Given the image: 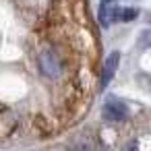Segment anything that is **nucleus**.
I'll use <instances>...</instances> for the list:
<instances>
[{"label":"nucleus","mask_w":151,"mask_h":151,"mask_svg":"<svg viewBox=\"0 0 151 151\" xmlns=\"http://www.w3.org/2000/svg\"><path fill=\"white\" fill-rule=\"evenodd\" d=\"M104 118L108 122H122L128 118V108L116 97H108L104 104Z\"/></svg>","instance_id":"obj_1"},{"label":"nucleus","mask_w":151,"mask_h":151,"mask_svg":"<svg viewBox=\"0 0 151 151\" xmlns=\"http://www.w3.org/2000/svg\"><path fill=\"white\" fill-rule=\"evenodd\" d=\"M40 68H42L44 75H48V77H56V75L60 73V62H58L56 54L50 52V50L44 52V54L40 56Z\"/></svg>","instance_id":"obj_2"},{"label":"nucleus","mask_w":151,"mask_h":151,"mask_svg":"<svg viewBox=\"0 0 151 151\" xmlns=\"http://www.w3.org/2000/svg\"><path fill=\"white\" fill-rule=\"evenodd\" d=\"M118 64H120V54H118V52H112V54L106 58V64H104L101 87H106V85L112 81V77H114V75H116V70H118Z\"/></svg>","instance_id":"obj_3"},{"label":"nucleus","mask_w":151,"mask_h":151,"mask_svg":"<svg viewBox=\"0 0 151 151\" xmlns=\"http://www.w3.org/2000/svg\"><path fill=\"white\" fill-rule=\"evenodd\" d=\"M114 11H116V6L112 4V0H101V4H99V25L101 27H110L114 23Z\"/></svg>","instance_id":"obj_4"},{"label":"nucleus","mask_w":151,"mask_h":151,"mask_svg":"<svg viewBox=\"0 0 151 151\" xmlns=\"http://www.w3.org/2000/svg\"><path fill=\"white\" fill-rule=\"evenodd\" d=\"M139 17V11L137 9H118L114 11V21H122V23H128V21H134Z\"/></svg>","instance_id":"obj_5"},{"label":"nucleus","mask_w":151,"mask_h":151,"mask_svg":"<svg viewBox=\"0 0 151 151\" xmlns=\"http://www.w3.org/2000/svg\"><path fill=\"white\" fill-rule=\"evenodd\" d=\"M68 151H91V147L85 145V143H75V145L68 147Z\"/></svg>","instance_id":"obj_6"},{"label":"nucleus","mask_w":151,"mask_h":151,"mask_svg":"<svg viewBox=\"0 0 151 151\" xmlns=\"http://www.w3.org/2000/svg\"><path fill=\"white\" fill-rule=\"evenodd\" d=\"M126 151H139V149H137V145H134V143H130V145L126 147Z\"/></svg>","instance_id":"obj_7"}]
</instances>
